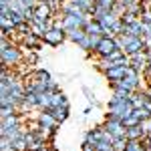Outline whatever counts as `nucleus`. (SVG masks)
<instances>
[{"label": "nucleus", "instance_id": "0eeeda50", "mask_svg": "<svg viewBox=\"0 0 151 151\" xmlns=\"http://www.w3.org/2000/svg\"><path fill=\"white\" fill-rule=\"evenodd\" d=\"M129 58H131V67L137 69L139 73H143L145 67L151 63V52H149V48H147V50H139V52L129 55Z\"/></svg>", "mask_w": 151, "mask_h": 151}, {"label": "nucleus", "instance_id": "b1692460", "mask_svg": "<svg viewBox=\"0 0 151 151\" xmlns=\"http://www.w3.org/2000/svg\"><path fill=\"white\" fill-rule=\"evenodd\" d=\"M123 57H125V52H123L121 48H117V50H113V52H111V55H109V57H107V58H111L113 63H119V60H121V58H123Z\"/></svg>", "mask_w": 151, "mask_h": 151}, {"label": "nucleus", "instance_id": "7ed1b4c3", "mask_svg": "<svg viewBox=\"0 0 151 151\" xmlns=\"http://www.w3.org/2000/svg\"><path fill=\"white\" fill-rule=\"evenodd\" d=\"M115 40L125 55H133V52H139V50H147L149 48L143 36L139 38V36H131V35H119V36H115Z\"/></svg>", "mask_w": 151, "mask_h": 151}, {"label": "nucleus", "instance_id": "cd10ccee", "mask_svg": "<svg viewBox=\"0 0 151 151\" xmlns=\"http://www.w3.org/2000/svg\"><path fill=\"white\" fill-rule=\"evenodd\" d=\"M143 107H145V109H147V111L151 113V95L147 97V99H145V105H143Z\"/></svg>", "mask_w": 151, "mask_h": 151}, {"label": "nucleus", "instance_id": "c756f323", "mask_svg": "<svg viewBox=\"0 0 151 151\" xmlns=\"http://www.w3.org/2000/svg\"><path fill=\"white\" fill-rule=\"evenodd\" d=\"M121 2H123L125 6H131V4H133V2H137V0H121Z\"/></svg>", "mask_w": 151, "mask_h": 151}, {"label": "nucleus", "instance_id": "ddd939ff", "mask_svg": "<svg viewBox=\"0 0 151 151\" xmlns=\"http://www.w3.org/2000/svg\"><path fill=\"white\" fill-rule=\"evenodd\" d=\"M85 32H87V35H93V36H105V35H103V26H101V22H99V20H95V18H91V20L87 22V26H85Z\"/></svg>", "mask_w": 151, "mask_h": 151}, {"label": "nucleus", "instance_id": "a878e982", "mask_svg": "<svg viewBox=\"0 0 151 151\" xmlns=\"http://www.w3.org/2000/svg\"><path fill=\"white\" fill-rule=\"evenodd\" d=\"M139 123H141V121H139V119H135L133 115L127 117V119L123 121V125H125V127H133V125H139Z\"/></svg>", "mask_w": 151, "mask_h": 151}, {"label": "nucleus", "instance_id": "bb28decb", "mask_svg": "<svg viewBox=\"0 0 151 151\" xmlns=\"http://www.w3.org/2000/svg\"><path fill=\"white\" fill-rule=\"evenodd\" d=\"M141 20H143L145 24H151V10L149 8H145V10L141 12Z\"/></svg>", "mask_w": 151, "mask_h": 151}, {"label": "nucleus", "instance_id": "9b49d317", "mask_svg": "<svg viewBox=\"0 0 151 151\" xmlns=\"http://www.w3.org/2000/svg\"><path fill=\"white\" fill-rule=\"evenodd\" d=\"M129 67H113V69H109L107 73H105V77H107V81H109V85H115L117 81H121L123 77H125V73H127Z\"/></svg>", "mask_w": 151, "mask_h": 151}, {"label": "nucleus", "instance_id": "a211bd4d", "mask_svg": "<svg viewBox=\"0 0 151 151\" xmlns=\"http://www.w3.org/2000/svg\"><path fill=\"white\" fill-rule=\"evenodd\" d=\"M125 151H147V147H145L143 139H129Z\"/></svg>", "mask_w": 151, "mask_h": 151}, {"label": "nucleus", "instance_id": "4be33fe9", "mask_svg": "<svg viewBox=\"0 0 151 151\" xmlns=\"http://www.w3.org/2000/svg\"><path fill=\"white\" fill-rule=\"evenodd\" d=\"M77 2H79V6H81V8L87 12V14H91V12H93V8H95V0H77Z\"/></svg>", "mask_w": 151, "mask_h": 151}, {"label": "nucleus", "instance_id": "aec40b11", "mask_svg": "<svg viewBox=\"0 0 151 151\" xmlns=\"http://www.w3.org/2000/svg\"><path fill=\"white\" fill-rule=\"evenodd\" d=\"M12 151H28V143L24 139V135L12 141Z\"/></svg>", "mask_w": 151, "mask_h": 151}, {"label": "nucleus", "instance_id": "1a4fd4ad", "mask_svg": "<svg viewBox=\"0 0 151 151\" xmlns=\"http://www.w3.org/2000/svg\"><path fill=\"white\" fill-rule=\"evenodd\" d=\"M50 18H55V12L50 8L48 2H38L35 6V20L36 22H47Z\"/></svg>", "mask_w": 151, "mask_h": 151}, {"label": "nucleus", "instance_id": "9d476101", "mask_svg": "<svg viewBox=\"0 0 151 151\" xmlns=\"http://www.w3.org/2000/svg\"><path fill=\"white\" fill-rule=\"evenodd\" d=\"M36 119H38V123H40L45 129H57V125H58L57 117L52 115L50 109H42V111L36 115Z\"/></svg>", "mask_w": 151, "mask_h": 151}, {"label": "nucleus", "instance_id": "c85d7f7f", "mask_svg": "<svg viewBox=\"0 0 151 151\" xmlns=\"http://www.w3.org/2000/svg\"><path fill=\"white\" fill-rule=\"evenodd\" d=\"M14 0H0V6H10Z\"/></svg>", "mask_w": 151, "mask_h": 151}, {"label": "nucleus", "instance_id": "dca6fc26", "mask_svg": "<svg viewBox=\"0 0 151 151\" xmlns=\"http://www.w3.org/2000/svg\"><path fill=\"white\" fill-rule=\"evenodd\" d=\"M85 36H87L85 28H73V30H67V40L75 42V45H79V42H81Z\"/></svg>", "mask_w": 151, "mask_h": 151}, {"label": "nucleus", "instance_id": "6e6552de", "mask_svg": "<svg viewBox=\"0 0 151 151\" xmlns=\"http://www.w3.org/2000/svg\"><path fill=\"white\" fill-rule=\"evenodd\" d=\"M117 48H119V45H117V40L113 36H101V42H99V47L95 48V55L97 57H109Z\"/></svg>", "mask_w": 151, "mask_h": 151}, {"label": "nucleus", "instance_id": "423d86ee", "mask_svg": "<svg viewBox=\"0 0 151 151\" xmlns=\"http://www.w3.org/2000/svg\"><path fill=\"white\" fill-rule=\"evenodd\" d=\"M103 127L113 135V137H127V127L123 125V121H119V119H111V117H107L103 123Z\"/></svg>", "mask_w": 151, "mask_h": 151}, {"label": "nucleus", "instance_id": "6ab92c4d", "mask_svg": "<svg viewBox=\"0 0 151 151\" xmlns=\"http://www.w3.org/2000/svg\"><path fill=\"white\" fill-rule=\"evenodd\" d=\"M50 111H52V115L57 117L58 123H63V121L69 119V107H55V109H50Z\"/></svg>", "mask_w": 151, "mask_h": 151}, {"label": "nucleus", "instance_id": "4468645a", "mask_svg": "<svg viewBox=\"0 0 151 151\" xmlns=\"http://www.w3.org/2000/svg\"><path fill=\"white\" fill-rule=\"evenodd\" d=\"M55 107H69V99L60 93V91L50 93V109H55Z\"/></svg>", "mask_w": 151, "mask_h": 151}, {"label": "nucleus", "instance_id": "393cba45", "mask_svg": "<svg viewBox=\"0 0 151 151\" xmlns=\"http://www.w3.org/2000/svg\"><path fill=\"white\" fill-rule=\"evenodd\" d=\"M137 18H139V16H135V14H131V12H125V14L121 16V20H123L125 24H131V22H135Z\"/></svg>", "mask_w": 151, "mask_h": 151}, {"label": "nucleus", "instance_id": "f3484780", "mask_svg": "<svg viewBox=\"0 0 151 151\" xmlns=\"http://www.w3.org/2000/svg\"><path fill=\"white\" fill-rule=\"evenodd\" d=\"M147 133L143 131V127L139 125H133V127H127V139H145Z\"/></svg>", "mask_w": 151, "mask_h": 151}, {"label": "nucleus", "instance_id": "20e7f679", "mask_svg": "<svg viewBox=\"0 0 151 151\" xmlns=\"http://www.w3.org/2000/svg\"><path fill=\"white\" fill-rule=\"evenodd\" d=\"M93 16L91 14H87V12H70V14H63L60 16V26L65 28V30H73V28H85L87 22L91 20Z\"/></svg>", "mask_w": 151, "mask_h": 151}, {"label": "nucleus", "instance_id": "2eb2a0df", "mask_svg": "<svg viewBox=\"0 0 151 151\" xmlns=\"http://www.w3.org/2000/svg\"><path fill=\"white\" fill-rule=\"evenodd\" d=\"M20 123H24V117L20 115V113H14V115L2 119V129H10V127H14V125H20Z\"/></svg>", "mask_w": 151, "mask_h": 151}, {"label": "nucleus", "instance_id": "f8f14e48", "mask_svg": "<svg viewBox=\"0 0 151 151\" xmlns=\"http://www.w3.org/2000/svg\"><path fill=\"white\" fill-rule=\"evenodd\" d=\"M45 40H42V36L38 35H26L22 38V48H40Z\"/></svg>", "mask_w": 151, "mask_h": 151}, {"label": "nucleus", "instance_id": "2f4dec72", "mask_svg": "<svg viewBox=\"0 0 151 151\" xmlns=\"http://www.w3.org/2000/svg\"><path fill=\"white\" fill-rule=\"evenodd\" d=\"M137 2H141V0H137Z\"/></svg>", "mask_w": 151, "mask_h": 151}, {"label": "nucleus", "instance_id": "39448f33", "mask_svg": "<svg viewBox=\"0 0 151 151\" xmlns=\"http://www.w3.org/2000/svg\"><path fill=\"white\" fill-rule=\"evenodd\" d=\"M42 40H45V45H48V47H58V45H63L67 40V30L60 26V20H57V24L48 32H45Z\"/></svg>", "mask_w": 151, "mask_h": 151}, {"label": "nucleus", "instance_id": "5701e85b", "mask_svg": "<svg viewBox=\"0 0 151 151\" xmlns=\"http://www.w3.org/2000/svg\"><path fill=\"white\" fill-rule=\"evenodd\" d=\"M103 10H113L115 8V4H117V0H95Z\"/></svg>", "mask_w": 151, "mask_h": 151}, {"label": "nucleus", "instance_id": "7c9ffc66", "mask_svg": "<svg viewBox=\"0 0 151 151\" xmlns=\"http://www.w3.org/2000/svg\"><path fill=\"white\" fill-rule=\"evenodd\" d=\"M38 151H57V149H55V147H48V145H45L42 149H38Z\"/></svg>", "mask_w": 151, "mask_h": 151}, {"label": "nucleus", "instance_id": "412c9836", "mask_svg": "<svg viewBox=\"0 0 151 151\" xmlns=\"http://www.w3.org/2000/svg\"><path fill=\"white\" fill-rule=\"evenodd\" d=\"M127 143H129L127 137H117V139H113V151H125Z\"/></svg>", "mask_w": 151, "mask_h": 151}, {"label": "nucleus", "instance_id": "f257e3e1", "mask_svg": "<svg viewBox=\"0 0 151 151\" xmlns=\"http://www.w3.org/2000/svg\"><path fill=\"white\" fill-rule=\"evenodd\" d=\"M22 47H18L14 40H10V36H2V48H0V58H2V67H18L24 60Z\"/></svg>", "mask_w": 151, "mask_h": 151}, {"label": "nucleus", "instance_id": "f03ea898", "mask_svg": "<svg viewBox=\"0 0 151 151\" xmlns=\"http://www.w3.org/2000/svg\"><path fill=\"white\" fill-rule=\"evenodd\" d=\"M135 111V107L131 103V99H109V113L107 117L111 119H119V121H125L127 117H131V113Z\"/></svg>", "mask_w": 151, "mask_h": 151}]
</instances>
